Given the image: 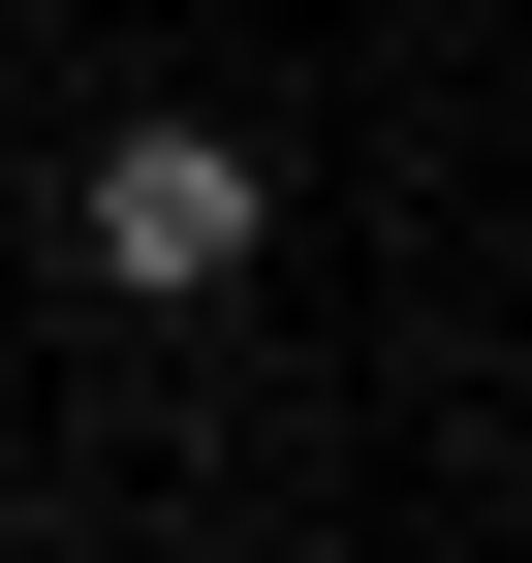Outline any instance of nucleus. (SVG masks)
Returning <instances> with one entry per match:
<instances>
[{"instance_id":"f257e3e1","label":"nucleus","mask_w":532,"mask_h":563,"mask_svg":"<svg viewBox=\"0 0 532 563\" xmlns=\"http://www.w3.org/2000/svg\"><path fill=\"white\" fill-rule=\"evenodd\" d=\"M63 220H95L125 313H188V282H251V251H282V157H251V125H95V188H63Z\"/></svg>"}]
</instances>
